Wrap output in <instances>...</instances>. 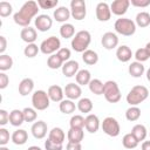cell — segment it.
Here are the masks:
<instances>
[{
    "label": "cell",
    "mask_w": 150,
    "mask_h": 150,
    "mask_svg": "<svg viewBox=\"0 0 150 150\" xmlns=\"http://www.w3.org/2000/svg\"><path fill=\"white\" fill-rule=\"evenodd\" d=\"M146 80L150 82V68L146 70Z\"/></svg>",
    "instance_id": "57"
},
{
    "label": "cell",
    "mask_w": 150,
    "mask_h": 150,
    "mask_svg": "<svg viewBox=\"0 0 150 150\" xmlns=\"http://www.w3.org/2000/svg\"><path fill=\"white\" fill-rule=\"evenodd\" d=\"M75 80L79 86H87L91 81V74L88 69H80L75 75Z\"/></svg>",
    "instance_id": "28"
},
{
    "label": "cell",
    "mask_w": 150,
    "mask_h": 150,
    "mask_svg": "<svg viewBox=\"0 0 150 150\" xmlns=\"http://www.w3.org/2000/svg\"><path fill=\"white\" fill-rule=\"evenodd\" d=\"M34 25L39 32H48L53 26V20L47 14H40L35 18Z\"/></svg>",
    "instance_id": "11"
},
{
    "label": "cell",
    "mask_w": 150,
    "mask_h": 150,
    "mask_svg": "<svg viewBox=\"0 0 150 150\" xmlns=\"http://www.w3.org/2000/svg\"><path fill=\"white\" fill-rule=\"evenodd\" d=\"M27 150H42L40 146H36V145H32V146H29Z\"/></svg>",
    "instance_id": "55"
},
{
    "label": "cell",
    "mask_w": 150,
    "mask_h": 150,
    "mask_svg": "<svg viewBox=\"0 0 150 150\" xmlns=\"http://www.w3.org/2000/svg\"><path fill=\"white\" fill-rule=\"evenodd\" d=\"M12 11H13V7L9 2L7 1H1L0 2V16L1 18H7L12 14Z\"/></svg>",
    "instance_id": "44"
},
{
    "label": "cell",
    "mask_w": 150,
    "mask_h": 150,
    "mask_svg": "<svg viewBox=\"0 0 150 150\" xmlns=\"http://www.w3.org/2000/svg\"><path fill=\"white\" fill-rule=\"evenodd\" d=\"M103 96L109 103H117L122 97L118 84L112 80H109V81L104 82Z\"/></svg>",
    "instance_id": "5"
},
{
    "label": "cell",
    "mask_w": 150,
    "mask_h": 150,
    "mask_svg": "<svg viewBox=\"0 0 150 150\" xmlns=\"http://www.w3.org/2000/svg\"><path fill=\"white\" fill-rule=\"evenodd\" d=\"M20 38L22 41H25L27 45L34 43L35 40L38 39V32L33 27H25L20 32Z\"/></svg>",
    "instance_id": "18"
},
{
    "label": "cell",
    "mask_w": 150,
    "mask_h": 150,
    "mask_svg": "<svg viewBox=\"0 0 150 150\" xmlns=\"http://www.w3.org/2000/svg\"><path fill=\"white\" fill-rule=\"evenodd\" d=\"M56 54L61 57V60H62L63 62L69 61V59H70V56H71V52H70V49H69V48H66V47L61 48Z\"/></svg>",
    "instance_id": "47"
},
{
    "label": "cell",
    "mask_w": 150,
    "mask_h": 150,
    "mask_svg": "<svg viewBox=\"0 0 150 150\" xmlns=\"http://www.w3.org/2000/svg\"><path fill=\"white\" fill-rule=\"evenodd\" d=\"M101 127V123H100V120L98 117L95 115V114H88L87 117L84 118V128L90 134H95L98 131Z\"/></svg>",
    "instance_id": "16"
},
{
    "label": "cell",
    "mask_w": 150,
    "mask_h": 150,
    "mask_svg": "<svg viewBox=\"0 0 150 150\" xmlns=\"http://www.w3.org/2000/svg\"><path fill=\"white\" fill-rule=\"evenodd\" d=\"M148 96H149L148 88L144 87V86L138 84V86L132 87L129 90V93L127 94L125 100H127V103H129L130 107H131V105H138L139 103L144 102L148 98Z\"/></svg>",
    "instance_id": "2"
},
{
    "label": "cell",
    "mask_w": 150,
    "mask_h": 150,
    "mask_svg": "<svg viewBox=\"0 0 150 150\" xmlns=\"http://www.w3.org/2000/svg\"><path fill=\"white\" fill-rule=\"evenodd\" d=\"M23 117H25V122H28V123H30V122H35L36 121V117H38V110H35L34 108H29V107H27V108H25L23 110Z\"/></svg>",
    "instance_id": "42"
},
{
    "label": "cell",
    "mask_w": 150,
    "mask_h": 150,
    "mask_svg": "<svg viewBox=\"0 0 150 150\" xmlns=\"http://www.w3.org/2000/svg\"><path fill=\"white\" fill-rule=\"evenodd\" d=\"M9 142V131L6 128H0V146H5Z\"/></svg>",
    "instance_id": "46"
},
{
    "label": "cell",
    "mask_w": 150,
    "mask_h": 150,
    "mask_svg": "<svg viewBox=\"0 0 150 150\" xmlns=\"http://www.w3.org/2000/svg\"><path fill=\"white\" fill-rule=\"evenodd\" d=\"M95 13H96V19L101 22H105L109 21L111 18V11H110V6L107 2H98L96 5L95 8Z\"/></svg>",
    "instance_id": "10"
},
{
    "label": "cell",
    "mask_w": 150,
    "mask_h": 150,
    "mask_svg": "<svg viewBox=\"0 0 150 150\" xmlns=\"http://www.w3.org/2000/svg\"><path fill=\"white\" fill-rule=\"evenodd\" d=\"M66 150H82V145H81V143H71V142H68V144L66 146Z\"/></svg>",
    "instance_id": "53"
},
{
    "label": "cell",
    "mask_w": 150,
    "mask_h": 150,
    "mask_svg": "<svg viewBox=\"0 0 150 150\" xmlns=\"http://www.w3.org/2000/svg\"><path fill=\"white\" fill-rule=\"evenodd\" d=\"M134 57L136 59L137 62L143 63V62H145V61H148V60L150 59V55H149L148 50H146L145 47H144V48H138V49L135 52Z\"/></svg>",
    "instance_id": "43"
},
{
    "label": "cell",
    "mask_w": 150,
    "mask_h": 150,
    "mask_svg": "<svg viewBox=\"0 0 150 150\" xmlns=\"http://www.w3.org/2000/svg\"><path fill=\"white\" fill-rule=\"evenodd\" d=\"M61 49V41L56 36H49L40 45V52L45 55H53Z\"/></svg>",
    "instance_id": "7"
},
{
    "label": "cell",
    "mask_w": 150,
    "mask_h": 150,
    "mask_svg": "<svg viewBox=\"0 0 150 150\" xmlns=\"http://www.w3.org/2000/svg\"><path fill=\"white\" fill-rule=\"evenodd\" d=\"M132 56H134V54H132L131 49L128 46L122 45V46L117 47V49H116V57H117L118 61H121V62H129Z\"/></svg>",
    "instance_id": "20"
},
{
    "label": "cell",
    "mask_w": 150,
    "mask_h": 150,
    "mask_svg": "<svg viewBox=\"0 0 150 150\" xmlns=\"http://www.w3.org/2000/svg\"><path fill=\"white\" fill-rule=\"evenodd\" d=\"M63 61L61 60V57L55 53V54H53V55H50V56H48V59H47V66H48V68H50V69H59V68H62V66H63Z\"/></svg>",
    "instance_id": "37"
},
{
    "label": "cell",
    "mask_w": 150,
    "mask_h": 150,
    "mask_svg": "<svg viewBox=\"0 0 150 150\" xmlns=\"http://www.w3.org/2000/svg\"><path fill=\"white\" fill-rule=\"evenodd\" d=\"M145 49L148 50V53H149V55H150V41L146 43V46H145Z\"/></svg>",
    "instance_id": "56"
},
{
    "label": "cell",
    "mask_w": 150,
    "mask_h": 150,
    "mask_svg": "<svg viewBox=\"0 0 150 150\" xmlns=\"http://www.w3.org/2000/svg\"><path fill=\"white\" fill-rule=\"evenodd\" d=\"M8 84H9V77H8V75H6L4 71H1L0 73V89L7 88Z\"/></svg>",
    "instance_id": "50"
},
{
    "label": "cell",
    "mask_w": 150,
    "mask_h": 150,
    "mask_svg": "<svg viewBox=\"0 0 150 150\" xmlns=\"http://www.w3.org/2000/svg\"><path fill=\"white\" fill-rule=\"evenodd\" d=\"M0 150H9V149H8V148L5 145V146H0Z\"/></svg>",
    "instance_id": "58"
},
{
    "label": "cell",
    "mask_w": 150,
    "mask_h": 150,
    "mask_svg": "<svg viewBox=\"0 0 150 150\" xmlns=\"http://www.w3.org/2000/svg\"><path fill=\"white\" fill-rule=\"evenodd\" d=\"M45 149L46 150H62L63 149V144H57L52 142L49 138H47L45 141Z\"/></svg>",
    "instance_id": "48"
},
{
    "label": "cell",
    "mask_w": 150,
    "mask_h": 150,
    "mask_svg": "<svg viewBox=\"0 0 150 150\" xmlns=\"http://www.w3.org/2000/svg\"><path fill=\"white\" fill-rule=\"evenodd\" d=\"M34 89V81L30 77L22 79L21 82L19 83V94L21 96H27L29 95Z\"/></svg>",
    "instance_id": "22"
},
{
    "label": "cell",
    "mask_w": 150,
    "mask_h": 150,
    "mask_svg": "<svg viewBox=\"0 0 150 150\" xmlns=\"http://www.w3.org/2000/svg\"><path fill=\"white\" fill-rule=\"evenodd\" d=\"M149 135H150V134H149Z\"/></svg>",
    "instance_id": "59"
},
{
    "label": "cell",
    "mask_w": 150,
    "mask_h": 150,
    "mask_svg": "<svg viewBox=\"0 0 150 150\" xmlns=\"http://www.w3.org/2000/svg\"><path fill=\"white\" fill-rule=\"evenodd\" d=\"M142 150H150V141H143Z\"/></svg>",
    "instance_id": "54"
},
{
    "label": "cell",
    "mask_w": 150,
    "mask_h": 150,
    "mask_svg": "<svg viewBox=\"0 0 150 150\" xmlns=\"http://www.w3.org/2000/svg\"><path fill=\"white\" fill-rule=\"evenodd\" d=\"M32 104L35 110H46L50 104V98L45 90H35L32 95Z\"/></svg>",
    "instance_id": "6"
},
{
    "label": "cell",
    "mask_w": 150,
    "mask_h": 150,
    "mask_svg": "<svg viewBox=\"0 0 150 150\" xmlns=\"http://www.w3.org/2000/svg\"><path fill=\"white\" fill-rule=\"evenodd\" d=\"M53 16H54V20H56L57 22H63V23H66L67 20L71 16L70 9H68L66 6H60V7H57V8L54 11Z\"/></svg>",
    "instance_id": "21"
},
{
    "label": "cell",
    "mask_w": 150,
    "mask_h": 150,
    "mask_svg": "<svg viewBox=\"0 0 150 150\" xmlns=\"http://www.w3.org/2000/svg\"><path fill=\"white\" fill-rule=\"evenodd\" d=\"M77 109L83 114H89L93 110V102L88 97H82L77 102Z\"/></svg>",
    "instance_id": "33"
},
{
    "label": "cell",
    "mask_w": 150,
    "mask_h": 150,
    "mask_svg": "<svg viewBox=\"0 0 150 150\" xmlns=\"http://www.w3.org/2000/svg\"><path fill=\"white\" fill-rule=\"evenodd\" d=\"M114 28H115L116 33H118L123 36H131L136 32V23L131 19L120 18L115 21Z\"/></svg>",
    "instance_id": "4"
},
{
    "label": "cell",
    "mask_w": 150,
    "mask_h": 150,
    "mask_svg": "<svg viewBox=\"0 0 150 150\" xmlns=\"http://www.w3.org/2000/svg\"><path fill=\"white\" fill-rule=\"evenodd\" d=\"M138 141L135 138V136L131 134V132H129V134H125L124 136H123V138H122V144H123V146L125 148V149H135L137 145H138Z\"/></svg>",
    "instance_id": "35"
},
{
    "label": "cell",
    "mask_w": 150,
    "mask_h": 150,
    "mask_svg": "<svg viewBox=\"0 0 150 150\" xmlns=\"http://www.w3.org/2000/svg\"><path fill=\"white\" fill-rule=\"evenodd\" d=\"M11 139L16 145H23L28 141V134H27V131L25 129H16L12 134Z\"/></svg>",
    "instance_id": "24"
},
{
    "label": "cell",
    "mask_w": 150,
    "mask_h": 150,
    "mask_svg": "<svg viewBox=\"0 0 150 150\" xmlns=\"http://www.w3.org/2000/svg\"><path fill=\"white\" fill-rule=\"evenodd\" d=\"M75 27L71 25V23H62V26L60 27V35L63 38V39H70V38H74L75 35Z\"/></svg>",
    "instance_id": "34"
},
{
    "label": "cell",
    "mask_w": 150,
    "mask_h": 150,
    "mask_svg": "<svg viewBox=\"0 0 150 150\" xmlns=\"http://www.w3.org/2000/svg\"><path fill=\"white\" fill-rule=\"evenodd\" d=\"M47 94H48L50 101H53V102H61V101H63L64 91H63V89H62L60 86H57V84L50 86V87L48 88V90H47Z\"/></svg>",
    "instance_id": "19"
},
{
    "label": "cell",
    "mask_w": 150,
    "mask_h": 150,
    "mask_svg": "<svg viewBox=\"0 0 150 150\" xmlns=\"http://www.w3.org/2000/svg\"><path fill=\"white\" fill-rule=\"evenodd\" d=\"M70 14L73 19L81 21L87 15L86 2L83 0H71L70 1Z\"/></svg>",
    "instance_id": "9"
},
{
    "label": "cell",
    "mask_w": 150,
    "mask_h": 150,
    "mask_svg": "<svg viewBox=\"0 0 150 150\" xmlns=\"http://www.w3.org/2000/svg\"><path fill=\"white\" fill-rule=\"evenodd\" d=\"M89 90L95 94V95H103V89H104V83L98 80V79H91L89 82Z\"/></svg>",
    "instance_id": "32"
},
{
    "label": "cell",
    "mask_w": 150,
    "mask_h": 150,
    "mask_svg": "<svg viewBox=\"0 0 150 150\" xmlns=\"http://www.w3.org/2000/svg\"><path fill=\"white\" fill-rule=\"evenodd\" d=\"M135 23H136V26H138L141 28L148 27L150 25V14L148 12H139L136 15Z\"/></svg>",
    "instance_id": "36"
},
{
    "label": "cell",
    "mask_w": 150,
    "mask_h": 150,
    "mask_svg": "<svg viewBox=\"0 0 150 150\" xmlns=\"http://www.w3.org/2000/svg\"><path fill=\"white\" fill-rule=\"evenodd\" d=\"M7 49V40L4 35L0 36V55L5 54V50Z\"/></svg>",
    "instance_id": "52"
},
{
    "label": "cell",
    "mask_w": 150,
    "mask_h": 150,
    "mask_svg": "<svg viewBox=\"0 0 150 150\" xmlns=\"http://www.w3.org/2000/svg\"><path fill=\"white\" fill-rule=\"evenodd\" d=\"M69 124H70V128L83 129L84 128V117L82 115H74V116H71Z\"/></svg>",
    "instance_id": "41"
},
{
    "label": "cell",
    "mask_w": 150,
    "mask_h": 150,
    "mask_svg": "<svg viewBox=\"0 0 150 150\" xmlns=\"http://www.w3.org/2000/svg\"><path fill=\"white\" fill-rule=\"evenodd\" d=\"M59 0H39L38 5L42 9H53L57 6Z\"/></svg>",
    "instance_id": "45"
},
{
    "label": "cell",
    "mask_w": 150,
    "mask_h": 150,
    "mask_svg": "<svg viewBox=\"0 0 150 150\" xmlns=\"http://www.w3.org/2000/svg\"><path fill=\"white\" fill-rule=\"evenodd\" d=\"M91 42V35L88 30H79L71 39V48L77 53H83L88 49Z\"/></svg>",
    "instance_id": "3"
},
{
    "label": "cell",
    "mask_w": 150,
    "mask_h": 150,
    "mask_svg": "<svg viewBox=\"0 0 150 150\" xmlns=\"http://www.w3.org/2000/svg\"><path fill=\"white\" fill-rule=\"evenodd\" d=\"M61 69H62V74L66 77H73V76H75L79 73L80 64L75 60H69V61H67V62L63 63V66H62Z\"/></svg>",
    "instance_id": "17"
},
{
    "label": "cell",
    "mask_w": 150,
    "mask_h": 150,
    "mask_svg": "<svg viewBox=\"0 0 150 150\" xmlns=\"http://www.w3.org/2000/svg\"><path fill=\"white\" fill-rule=\"evenodd\" d=\"M101 43H102L103 48H105L108 50H111V49H114L118 46V36L116 35V33L107 32L102 35Z\"/></svg>",
    "instance_id": "13"
},
{
    "label": "cell",
    "mask_w": 150,
    "mask_h": 150,
    "mask_svg": "<svg viewBox=\"0 0 150 150\" xmlns=\"http://www.w3.org/2000/svg\"><path fill=\"white\" fill-rule=\"evenodd\" d=\"M12 67H13L12 56H9L7 54H1L0 55V70L5 73L6 70H9Z\"/></svg>",
    "instance_id": "39"
},
{
    "label": "cell",
    "mask_w": 150,
    "mask_h": 150,
    "mask_svg": "<svg viewBox=\"0 0 150 150\" xmlns=\"http://www.w3.org/2000/svg\"><path fill=\"white\" fill-rule=\"evenodd\" d=\"M130 6V0H115L110 5V11L117 16H122L127 13Z\"/></svg>",
    "instance_id": "12"
},
{
    "label": "cell",
    "mask_w": 150,
    "mask_h": 150,
    "mask_svg": "<svg viewBox=\"0 0 150 150\" xmlns=\"http://www.w3.org/2000/svg\"><path fill=\"white\" fill-rule=\"evenodd\" d=\"M101 128L103 132L110 137H117L121 132V127H120L118 121L111 116H108L103 120V122L101 123Z\"/></svg>",
    "instance_id": "8"
},
{
    "label": "cell",
    "mask_w": 150,
    "mask_h": 150,
    "mask_svg": "<svg viewBox=\"0 0 150 150\" xmlns=\"http://www.w3.org/2000/svg\"><path fill=\"white\" fill-rule=\"evenodd\" d=\"M83 137H84L83 129L69 128V130H68V132H67L68 142H71V143H81V142L83 141Z\"/></svg>",
    "instance_id": "26"
},
{
    "label": "cell",
    "mask_w": 150,
    "mask_h": 150,
    "mask_svg": "<svg viewBox=\"0 0 150 150\" xmlns=\"http://www.w3.org/2000/svg\"><path fill=\"white\" fill-rule=\"evenodd\" d=\"M131 134L135 136V138L138 142H143L146 138L148 130H146L145 125H143V124H135L131 129Z\"/></svg>",
    "instance_id": "30"
},
{
    "label": "cell",
    "mask_w": 150,
    "mask_h": 150,
    "mask_svg": "<svg viewBox=\"0 0 150 150\" xmlns=\"http://www.w3.org/2000/svg\"><path fill=\"white\" fill-rule=\"evenodd\" d=\"M9 122V114L5 109H0V125H6Z\"/></svg>",
    "instance_id": "49"
},
{
    "label": "cell",
    "mask_w": 150,
    "mask_h": 150,
    "mask_svg": "<svg viewBox=\"0 0 150 150\" xmlns=\"http://www.w3.org/2000/svg\"><path fill=\"white\" fill-rule=\"evenodd\" d=\"M82 60L88 66H94L98 62V54L93 49H87L82 53Z\"/></svg>",
    "instance_id": "29"
},
{
    "label": "cell",
    "mask_w": 150,
    "mask_h": 150,
    "mask_svg": "<svg viewBox=\"0 0 150 150\" xmlns=\"http://www.w3.org/2000/svg\"><path fill=\"white\" fill-rule=\"evenodd\" d=\"M141 117V109L137 105H131L125 111V118L130 122H135Z\"/></svg>",
    "instance_id": "38"
},
{
    "label": "cell",
    "mask_w": 150,
    "mask_h": 150,
    "mask_svg": "<svg viewBox=\"0 0 150 150\" xmlns=\"http://www.w3.org/2000/svg\"><path fill=\"white\" fill-rule=\"evenodd\" d=\"M23 122H25V117H23V111L22 110L13 109L9 112V123H11V125L20 127Z\"/></svg>",
    "instance_id": "27"
},
{
    "label": "cell",
    "mask_w": 150,
    "mask_h": 150,
    "mask_svg": "<svg viewBox=\"0 0 150 150\" xmlns=\"http://www.w3.org/2000/svg\"><path fill=\"white\" fill-rule=\"evenodd\" d=\"M77 108V105L74 103V101H71V100H63V101H61L60 102V104H59V109H60V111L62 112V114H64V115H68V114H73L74 111H75V109Z\"/></svg>",
    "instance_id": "31"
},
{
    "label": "cell",
    "mask_w": 150,
    "mask_h": 150,
    "mask_svg": "<svg viewBox=\"0 0 150 150\" xmlns=\"http://www.w3.org/2000/svg\"><path fill=\"white\" fill-rule=\"evenodd\" d=\"M63 91H64V96L68 98V100H77L81 97L82 95V89H81V86H79L77 83H68L66 84V87L63 88Z\"/></svg>",
    "instance_id": "14"
},
{
    "label": "cell",
    "mask_w": 150,
    "mask_h": 150,
    "mask_svg": "<svg viewBox=\"0 0 150 150\" xmlns=\"http://www.w3.org/2000/svg\"><path fill=\"white\" fill-rule=\"evenodd\" d=\"M128 71H129V75H131V76L135 77V79H138V77H141V76L144 74L145 68H144L143 63L137 62V61H134V62H131V63L129 64Z\"/></svg>",
    "instance_id": "25"
},
{
    "label": "cell",
    "mask_w": 150,
    "mask_h": 150,
    "mask_svg": "<svg viewBox=\"0 0 150 150\" xmlns=\"http://www.w3.org/2000/svg\"><path fill=\"white\" fill-rule=\"evenodd\" d=\"M48 138H49L52 142H54V143L63 144L64 138H66V134H64V131H63L61 128L55 127V128H53V129L49 131Z\"/></svg>",
    "instance_id": "23"
},
{
    "label": "cell",
    "mask_w": 150,
    "mask_h": 150,
    "mask_svg": "<svg viewBox=\"0 0 150 150\" xmlns=\"http://www.w3.org/2000/svg\"><path fill=\"white\" fill-rule=\"evenodd\" d=\"M130 4L135 7L144 8V7H148L150 5V0H130Z\"/></svg>",
    "instance_id": "51"
},
{
    "label": "cell",
    "mask_w": 150,
    "mask_h": 150,
    "mask_svg": "<svg viewBox=\"0 0 150 150\" xmlns=\"http://www.w3.org/2000/svg\"><path fill=\"white\" fill-rule=\"evenodd\" d=\"M39 5L36 1H33V0H29V1H26L21 8L13 15V20L16 25L21 26V27H29V23L32 21V19L34 16L38 15V12H39Z\"/></svg>",
    "instance_id": "1"
},
{
    "label": "cell",
    "mask_w": 150,
    "mask_h": 150,
    "mask_svg": "<svg viewBox=\"0 0 150 150\" xmlns=\"http://www.w3.org/2000/svg\"><path fill=\"white\" fill-rule=\"evenodd\" d=\"M40 52V46H38L36 43H29L23 49V54L25 56L32 59V57H35Z\"/></svg>",
    "instance_id": "40"
},
{
    "label": "cell",
    "mask_w": 150,
    "mask_h": 150,
    "mask_svg": "<svg viewBox=\"0 0 150 150\" xmlns=\"http://www.w3.org/2000/svg\"><path fill=\"white\" fill-rule=\"evenodd\" d=\"M30 131H32V135L34 136V138L36 139H42L46 137L47 135V131H48V127H47V123L45 121H36L32 124V128H30Z\"/></svg>",
    "instance_id": "15"
}]
</instances>
